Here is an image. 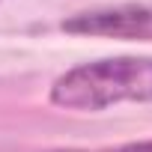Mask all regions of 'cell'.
<instances>
[{
    "mask_svg": "<svg viewBox=\"0 0 152 152\" xmlns=\"http://www.w3.org/2000/svg\"><path fill=\"white\" fill-rule=\"evenodd\" d=\"M119 102H152V57L81 63L51 84V104L63 110H104Z\"/></svg>",
    "mask_w": 152,
    "mask_h": 152,
    "instance_id": "obj_1",
    "label": "cell"
},
{
    "mask_svg": "<svg viewBox=\"0 0 152 152\" xmlns=\"http://www.w3.org/2000/svg\"><path fill=\"white\" fill-rule=\"evenodd\" d=\"M57 152H90V149H57ZM96 152H152V140L125 143V146H116V149H96Z\"/></svg>",
    "mask_w": 152,
    "mask_h": 152,
    "instance_id": "obj_3",
    "label": "cell"
},
{
    "mask_svg": "<svg viewBox=\"0 0 152 152\" xmlns=\"http://www.w3.org/2000/svg\"><path fill=\"white\" fill-rule=\"evenodd\" d=\"M60 30L75 36H104V39H131V42H152V6H107V9H87L60 24Z\"/></svg>",
    "mask_w": 152,
    "mask_h": 152,
    "instance_id": "obj_2",
    "label": "cell"
}]
</instances>
